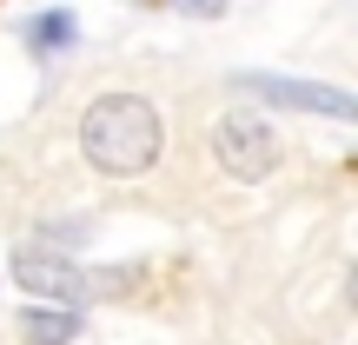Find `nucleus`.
Returning <instances> with one entry per match:
<instances>
[{
	"label": "nucleus",
	"instance_id": "nucleus-1",
	"mask_svg": "<svg viewBox=\"0 0 358 345\" xmlns=\"http://www.w3.org/2000/svg\"><path fill=\"white\" fill-rule=\"evenodd\" d=\"M80 153L106 179H140L159 160V106L140 93H100L80 113Z\"/></svg>",
	"mask_w": 358,
	"mask_h": 345
},
{
	"label": "nucleus",
	"instance_id": "nucleus-2",
	"mask_svg": "<svg viewBox=\"0 0 358 345\" xmlns=\"http://www.w3.org/2000/svg\"><path fill=\"white\" fill-rule=\"evenodd\" d=\"M232 87L252 93L266 106H292V113H319V120H358V100L345 87H319V80H279V73H232Z\"/></svg>",
	"mask_w": 358,
	"mask_h": 345
},
{
	"label": "nucleus",
	"instance_id": "nucleus-3",
	"mask_svg": "<svg viewBox=\"0 0 358 345\" xmlns=\"http://www.w3.org/2000/svg\"><path fill=\"white\" fill-rule=\"evenodd\" d=\"M213 153L232 179H266L279 167V140H272V127L259 113H226L213 127Z\"/></svg>",
	"mask_w": 358,
	"mask_h": 345
},
{
	"label": "nucleus",
	"instance_id": "nucleus-4",
	"mask_svg": "<svg viewBox=\"0 0 358 345\" xmlns=\"http://www.w3.org/2000/svg\"><path fill=\"white\" fill-rule=\"evenodd\" d=\"M13 279H20L34 299H60V306H73V299L87 293V272H80L73 259H60V253H40V246L13 253Z\"/></svg>",
	"mask_w": 358,
	"mask_h": 345
},
{
	"label": "nucleus",
	"instance_id": "nucleus-5",
	"mask_svg": "<svg viewBox=\"0 0 358 345\" xmlns=\"http://www.w3.org/2000/svg\"><path fill=\"white\" fill-rule=\"evenodd\" d=\"M80 325H87V319H80L73 306H60V299H53V306H40V299H34V306L20 312V339L27 345H73Z\"/></svg>",
	"mask_w": 358,
	"mask_h": 345
},
{
	"label": "nucleus",
	"instance_id": "nucleus-6",
	"mask_svg": "<svg viewBox=\"0 0 358 345\" xmlns=\"http://www.w3.org/2000/svg\"><path fill=\"white\" fill-rule=\"evenodd\" d=\"M80 40V20L66 7H47V13H34V20H27V47L40 53V60H53V53H66Z\"/></svg>",
	"mask_w": 358,
	"mask_h": 345
},
{
	"label": "nucleus",
	"instance_id": "nucleus-7",
	"mask_svg": "<svg viewBox=\"0 0 358 345\" xmlns=\"http://www.w3.org/2000/svg\"><path fill=\"white\" fill-rule=\"evenodd\" d=\"M179 13H199V20H213V13H226V0H173Z\"/></svg>",
	"mask_w": 358,
	"mask_h": 345
}]
</instances>
